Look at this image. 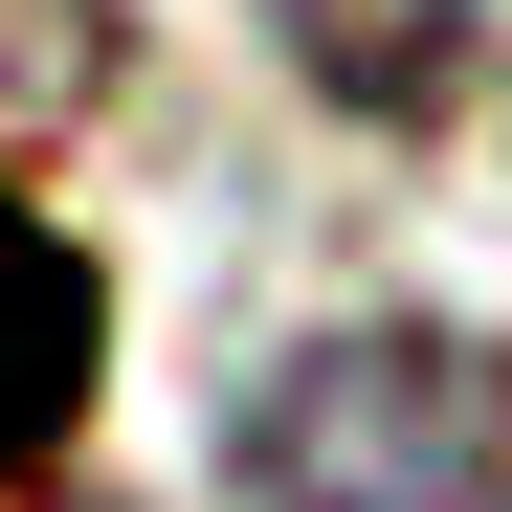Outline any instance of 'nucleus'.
Returning <instances> with one entry per match:
<instances>
[{"mask_svg": "<svg viewBox=\"0 0 512 512\" xmlns=\"http://www.w3.org/2000/svg\"><path fill=\"white\" fill-rule=\"evenodd\" d=\"M245 512H512V357L446 312H379V334H290L223 423Z\"/></svg>", "mask_w": 512, "mask_h": 512, "instance_id": "nucleus-1", "label": "nucleus"}, {"mask_svg": "<svg viewBox=\"0 0 512 512\" xmlns=\"http://www.w3.org/2000/svg\"><path fill=\"white\" fill-rule=\"evenodd\" d=\"M90 357H112V290L45 201H0V490H23L67 423H90Z\"/></svg>", "mask_w": 512, "mask_h": 512, "instance_id": "nucleus-2", "label": "nucleus"}, {"mask_svg": "<svg viewBox=\"0 0 512 512\" xmlns=\"http://www.w3.org/2000/svg\"><path fill=\"white\" fill-rule=\"evenodd\" d=\"M268 45L312 67L334 112H379V134H423L468 90V45H490V0H268Z\"/></svg>", "mask_w": 512, "mask_h": 512, "instance_id": "nucleus-3", "label": "nucleus"}, {"mask_svg": "<svg viewBox=\"0 0 512 512\" xmlns=\"http://www.w3.org/2000/svg\"><path fill=\"white\" fill-rule=\"evenodd\" d=\"M90 67H112V0H0V134H45Z\"/></svg>", "mask_w": 512, "mask_h": 512, "instance_id": "nucleus-4", "label": "nucleus"}]
</instances>
